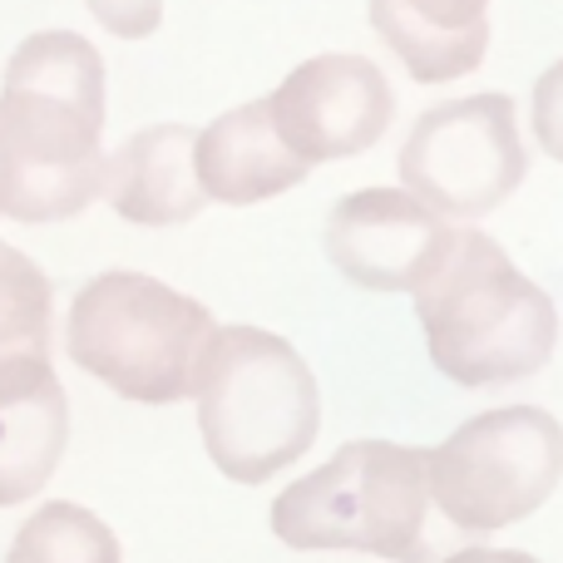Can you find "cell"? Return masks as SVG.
I'll use <instances>...</instances> for the list:
<instances>
[{
    "label": "cell",
    "mask_w": 563,
    "mask_h": 563,
    "mask_svg": "<svg viewBox=\"0 0 563 563\" xmlns=\"http://www.w3.org/2000/svg\"><path fill=\"white\" fill-rule=\"evenodd\" d=\"M273 534L301 554L356 549L390 563H440L430 544L426 450L351 440L273 499Z\"/></svg>",
    "instance_id": "obj_5"
},
{
    "label": "cell",
    "mask_w": 563,
    "mask_h": 563,
    "mask_svg": "<svg viewBox=\"0 0 563 563\" xmlns=\"http://www.w3.org/2000/svg\"><path fill=\"white\" fill-rule=\"evenodd\" d=\"M5 563H124L114 529L85 505L49 499L20 525Z\"/></svg>",
    "instance_id": "obj_14"
},
{
    "label": "cell",
    "mask_w": 563,
    "mask_h": 563,
    "mask_svg": "<svg viewBox=\"0 0 563 563\" xmlns=\"http://www.w3.org/2000/svg\"><path fill=\"white\" fill-rule=\"evenodd\" d=\"M49 317H55L49 277L20 247L0 243V361L49 356Z\"/></svg>",
    "instance_id": "obj_15"
},
{
    "label": "cell",
    "mask_w": 563,
    "mask_h": 563,
    "mask_svg": "<svg viewBox=\"0 0 563 563\" xmlns=\"http://www.w3.org/2000/svg\"><path fill=\"white\" fill-rule=\"evenodd\" d=\"M85 5L119 40H148L164 20V0H85Z\"/></svg>",
    "instance_id": "obj_16"
},
{
    "label": "cell",
    "mask_w": 563,
    "mask_h": 563,
    "mask_svg": "<svg viewBox=\"0 0 563 563\" xmlns=\"http://www.w3.org/2000/svg\"><path fill=\"white\" fill-rule=\"evenodd\" d=\"M194 164H198L203 194L228 208L267 203V198L297 188L311 168L282 144L267 99H253V104H238L228 114H218L198 134Z\"/></svg>",
    "instance_id": "obj_12"
},
{
    "label": "cell",
    "mask_w": 563,
    "mask_h": 563,
    "mask_svg": "<svg viewBox=\"0 0 563 563\" xmlns=\"http://www.w3.org/2000/svg\"><path fill=\"white\" fill-rule=\"evenodd\" d=\"M104 59L75 30H40L0 85V218L69 223L104 194Z\"/></svg>",
    "instance_id": "obj_1"
},
{
    "label": "cell",
    "mask_w": 563,
    "mask_h": 563,
    "mask_svg": "<svg viewBox=\"0 0 563 563\" xmlns=\"http://www.w3.org/2000/svg\"><path fill=\"white\" fill-rule=\"evenodd\" d=\"M371 25L416 85L460 79L489 55V0H371Z\"/></svg>",
    "instance_id": "obj_13"
},
{
    "label": "cell",
    "mask_w": 563,
    "mask_h": 563,
    "mask_svg": "<svg viewBox=\"0 0 563 563\" xmlns=\"http://www.w3.org/2000/svg\"><path fill=\"white\" fill-rule=\"evenodd\" d=\"M213 336L218 321L203 301L144 273L89 277L65 317L69 361L139 406L194 396Z\"/></svg>",
    "instance_id": "obj_4"
},
{
    "label": "cell",
    "mask_w": 563,
    "mask_h": 563,
    "mask_svg": "<svg viewBox=\"0 0 563 563\" xmlns=\"http://www.w3.org/2000/svg\"><path fill=\"white\" fill-rule=\"evenodd\" d=\"M69 440V400L49 356L0 361V509L49 485Z\"/></svg>",
    "instance_id": "obj_10"
},
{
    "label": "cell",
    "mask_w": 563,
    "mask_h": 563,
    "mask_svg": "<svg viewBox=\"0 0 563 563\" xmlns=\"http://www.w3.org/2000/svg\"><path fill=\"white\" fill-rule=\"evenodd\" d=\"M282 144L301 164L356 158L390 129V85L366 55H317L267 95Z\"/></svg>",
    "instance_id": "obj_8"
},
{
    "label": "cell",
    "mask_w": 563,
    "mask_h": 563,
    "mask_svg": "<svg viewBox=\"0 0 563 563\" xmlns=\"http://www.w3.org/2000/svg\"><path fill=\"white\" fill-rule=\"evenodd\" d=\"M440 563H539V559L519 554V549H460V554H445Z\"/></svg>",
    "instance_id": "obj_18"
},
{
    "label": "cell",
    "mask_w": 563,
    "mask_h": 563,
    "mask_svg": "<svg viewBox=\"0 0 563 563\" xmlns=\"http://www.w3.org/2000/svg\"><path fill=\"white\" fill-rule=\"evenodd\" d=\"M534 139L549 158L563 164V59L549 65L534 85Z\"/></svg>",
    "instance_id": "obj_17"
},
{
    "label": "cell",
    "mask_w": 563,
    "mask_h": 563,
    "mask_svg": "<svg viewBox=\"0 0 563 563\" xmlns=\"http://www.w3.org/2000/svg\"><path fill=\"white\" fill-rule=\"evenodd\" d=\"M400 184L445 218H485L529 178V148L509 95L426 109L396 158Z\"/></svg>",
    "instance_id": "obj_7"
},
{
    "label": "cell",
    "mask_w": 563,
    "mask_h": 563,
    "mask_svg": "<svg viewBox=\"0 0 563 563\" xmlns=\"http://www.w3.org/2000/svg\"><path fill=\"white\" fill-rule=\"evenodd\" d=\"M198 134L188 124L139 129L104 164V198L124 223L139 228H178L203 213L208 194L194 164Z\"/></svg>",
    "instance_id": "obj_11"
},
{
    "label": "cell",
    "mask_w": 563,
    "mask_h": 563,
    "mask_svg": "<svg viewBox=\"0 0 563 563\" xmlns=\"http://www.w3.org/2000/svg\"><path fill=\"white\" fill-rule=\"evenodd\" d=\"M450 228L435 208L400 188L346 194L327 218V257L361 291H416L440 257Z\"/></svg>",
    "instance_id": "obj_9"
},
{
    "label": "cell",
    "mask_w": 563,
    "mask_h": 563,
    "mask_svg": "<svg viewBox=\"0 0 563 563\" xmlns=\"http://www.w3.org/2000/svg\"><path fill=\"white\" fill-rule=\"evenodd\" d=\"M410 297L430 361L455 386H515L554 361L559 307L489 233L450 228Z\"/></svg>",
    "instance_id": "obj_2"
},
{
    "label": "cell",
    "mask_w": 563,
    "mask_h": 563,
    "mask_svg": "<svg viewBox=\"0 0 563 563\" xmlns=\"http://www.w3.org/2000/svg\"><path fill=\"white\" fill-rule=\"evenodd\" d=\"M430 505L455 534L485 539L529 519L563 479V426L539 406L479 410L440 450H426Z\"/></svg>",
    "instance_id": "obj_6"
},
{
    "label": "cell",
    "mask_w": 563,
    "mask_h": 563,
    "mask_svg": "<svg viewBox=\"0 0 563 563\" xmlns=\"http://www.w3.org/2000/svg\"><path fill=\"white\" fill-rule=\"evenodd\" d=\"M194 396L208 460L238 485L297 465L321 426L317 376L291 341L263 327H218Z\"/></svg>",
    "instance_id": "obj_3"
}]
</instances>
